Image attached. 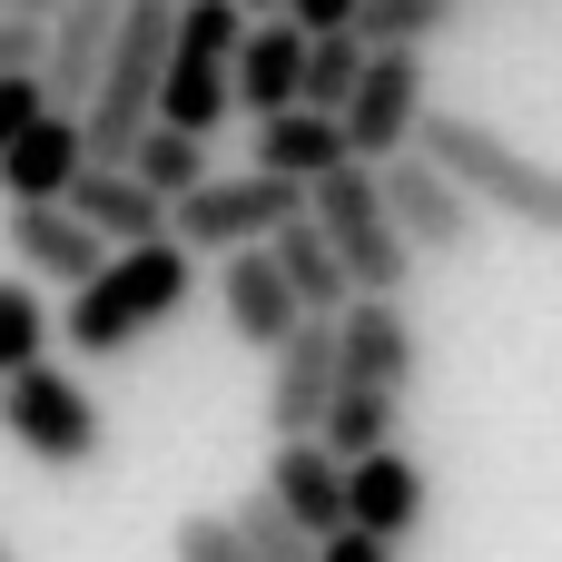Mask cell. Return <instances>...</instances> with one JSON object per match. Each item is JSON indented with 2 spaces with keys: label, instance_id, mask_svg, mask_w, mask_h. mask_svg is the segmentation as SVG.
Here are the masks:
<instances>
[{
  "label": "cell",
  "instance_id": "obj_1",
  "mask_svg": "<svg viewBox=\"0 0 562 562\" xmlns=\"http://www.w3.org/2000/svg\"><path fill=\"white\" fill-rule=\"evenodd\" d=\"M188 296H198V247L138 237V247H109L99 277L69 286V316L49 336H69V356H128L138 336H158L168 316H188Z\"/></svg>",
  "mask_w": 562,
  "mask_h": 562
},
{
  "label": "cell",
  "instance_id": "obj_2",
  "mask_svg": "<svg viewBox=\"0 0 562 562\" xmlns=\"http://www.w3.org/2000/svg\"><path fill=\"white\" fill-rule=\"evenodd\" d=\"M405 148H425L474 207H494V217H514V227H533V237H562V168H543L533 148H514L504 128H484V119L425 99V119H415Z\"/></svg>",
  "mask_w": 562,
  "mask_h": 562
},
{
  "label": "cell",
  "instance_id": "obj_3",
  "mask_svg": "<svg viewBox=\"0 0 562 562\" xmlns=\"http://www.w3.org/2000/svg\"><path fill=\"white\" fill-rule=\"evenodd\" d=\"M306 217H316V237L336 247V267H346V286H356V296H405L415 247L395 237V217H385V198H375V168H366V158H336V168L306 188Z\"/></svg>",
  "mask_w": 562,
  "mask_h": 562
},
{
  "label": "cell",
  "instance_id": "obj_4",
  "mask_svg": "<svg viewBox=\"0 0 562 562\" xmlns=\"http://www.w3.org/2000/svg\"><path fill=\"white\" fill-rule=\"evenodd\" d=\"M0 435H10L30 464H49V474H89L99 445H109L99 395H89L69 366H49V356H30V366L0 375Z\"/></svg>",
  "mask_w": 562,
  "mask_h": 562
},
{
  "label": "cell",
  "instance_id": "obj_5",
  "mask_svg": "<svg viewBox=\"0 0 562 562\" xmlns=\"http://www.w3.org/2000/svg\"><path fill=\"white\" fill-rule=\"evenodd\" d=\"M306 207V188L296 178H277V168H237V178H198V188H178L168 198V237L178 247H198V257H227V247H257V237H277L286 217Z\"/></svg>",
  "mask_w": 562,
  "mask_h": 562
},
{
  "label": "cell",
  "instance_id": "obj_6",
  "mask_svg": "<svg viewBox=\"0 0 562 562\" xmlns=\"http://www.w3.org/2000/svg\"><path fill=\"white\" fill-rule=\"evenodd\" d=\"M375 198H385V217H395V237H405L415 257H464L474 227H484V207H474V198H464L425 148L375 158Z\"/></svg>",
  "mask_w": 562,
  "mask_h": 562
},
{
  "label": "cell",
  "instance_id": "obj_7",
  "mask_svg": "<svg viewBox=\"0 0 562 562\" xmlns=\"http://www.w3.org/2000/svg\"><path fill=\"white\" fill-rule=\"evenodd\" d=\"M415 366H425V346H415V316H405V296H346L336 306V395H415Z\"/></svg>",
  "mask_w": 562,
  "mask_h": 562
},
{
  "label": "cell",
  "instance_id": "obj_8",
  "mask_svg": "<svg viewBox=\"0 0 562 562\" xmlns=\"http://www.w3.org/2000/svg\"><path fill=\"white\" fill-rule=\"evenodd\" d=\"M425 119V49H366L356 89L336 99V128H346V158H395Z\"/></svg>",
  "mask_w": 562,
  "mask_h": 562
},
{
  "label": "cell",
  "instance_id": "obj_9",
  "mask_svg": "<svg viewBox=\"0 0 562 562\" xmlns=\"http://www.w3.org/2000/svg\"><path fill=\"white\" fill-rule=\"evenodd\" d=\"M59 207H69L79 227H99V247L168 237V198H158V188H138L119 158H79V168H69V188H59Z\"/></svg>",
  "mask_w": 562,
  "mask_h": 562
},
{
  "label": "cell",
  "instance_id": "obj_10",
  "mask_svg": "<svg viewBox=\"0 0 562 562\" xmlns=\"http://www.w3.org/2000/svg\"><path fill=\"white\" fill-rule=\"evenodd\" d=\"M267 356H277L267 425H277V435H316V415H326V395H336V316H296Z\"/></svg>",
  "mask_w": 562,
  "mask_h": 562
},
{
  "label": "cell",
  "instance_id": "obj_11",
  "mask_svg": "<svg viewBox=\"0 0 562 562\" xmlns=\"http://www.w3.org/2000/svg\"><path fill=\"white\" fill-rule=\"evenodd\" d=\"M425 504H435V494H425V464H415L405 445H375V454H356V464H346V524H366L375 543H395V553H405V543H415V524H425Z\"/></svg>",
  "mask_w": 562,
  "mask_h": 562
},
{
  "label": "cell",
  "instance_id": "obj_12",
  "mask_svg": "<svg viewBox=\"0 0 562 562\" xmlns=\"http://www.w3.org/2000/svg\"><path fill=\"white\" fill-rule=\"evenodd\" d=\"M109 30H119V0H59V10L40 20V99H49V109L79 119L99 59H109Z\"/></svg>",
  "mask_w": 562,
  "mask_h": 562
},
{
  "label": "cell",
  "instance_id": "obj_13",
  "mask_svg": "<svg viewBox=\"0 0 562 562\" xmlns=\"http://www.w3.org/2000/svg\"><path fill=\"white\" fill-rule=\"evenodd\" d=\"M10 257H20V277H49V286H79V277H99V227H79L59 198H10Z\"/></svg>",
  "mask_w": 562,
  "mask_h": 562
},
{
  "label": "cell",
  "instance_id": "obj_14",
  "mask_svg": "<svg viewBox=\"0 0 562 562\" xmlns=\"http://www.w3.org/2000/svg\"><path fill=\"white\" fill-rule=\"evenodd\" d=\"M217 316H227V336H237V346H257V356L306 316V306H296V286L277 277L267 237H257V247H227V267H217Z\"/></svg>",
  "mask_w": 562,
  "mask_h": 562
},
{
  "label": "cell",
  "instance_id": "obj_15",
  "mask_svg": "<svg viewBox=\"0 0 562 562\" xmlns=\"http://www.w3.org/2000/svg\"><path fill=\"white\" fill-rule=\"evenodd\" d=\"M296 59H306V30H296V20H247V30H237V59H227L237 109H247V119L296 109Z\"/></svg>",
  "mask_w": 562,
  "mask_h": 562
},
{
  "label": "cell",
  "instance_id": "obj_16",
  "mask_svg": "<svg viewBox=\"0 0 562 562\" xmlns=\"http://www.w3.org/2000/svg\"><path fill=\"white\" fill-rule=\"evenodd\" d=\"M158 119H168V128H198V138H217V128L237 119L227 49H188V40H168V69H158Z\"/></svg>",
  "mask_w": 562,
  "mask_h": 562
},
{
  "label": "cell",
  "instance_id": "obj_17",
  "mask_svg": "<svg viewBox=\"0 0 562 562\" xmlns=\"http://www.w3.org/2000/svg\"><path fill=\"white\" fill-rule=\"evenodd\" d=\"M79 158H89L79 119H69V109H40V119H20V138L0 148V198H59Z\"/></svg>",
  "mask_w": 562,
  "mask_h": 562
},
{
  "label": "cell",
  "instance_id": "obj_18",
  "mask_svg": "<svg viewBox=\"0 0 562 562\" xmlns=\"http://www.w3.org/2000/svg\"><path fill=\"white\" fill-rule=\"evenodd\" d=\"M267 494L306 524V533H326V524H346V464L316 445V435H286L277 445V464H267Z\"/></svg>",
  "mask_w": 562,
  "mask_h": 562
},
{
  "label": "cell",
  "instance_id": "obj_19",
  "mask_svg": "<svg viewBox=\"0 0 562 562\" xmlns=\"http://www.w3.org/2000/svg\"><path fill=\"white\" fill-rule=\"evenodd\" d=\"M336 158H346V128H336L326 109H267V119H257V168H277V178H296V188H316Z\"/></svg>",
  "mask_w": 562,
  "mask_h": 562
},
{
  "label": "cell",
  "instance_id": "obj_20",
  "mask_svg": "<svg viewBox=\"0 0 562 562\" xmlns=\"http://www.w3.org/2000/svg\"><path fill=\"white\" fill-rule=\"evenodd\" d=\"M267 257H277V277L296 286V306H306V316H336V306L356 296V286H346V267H336V247L316 237V217H306V207L267 237Z\"/></svg>",
  "mask_w": 562,
  "mask_h": 562
},
{
  "label": "cell",
  "instance_id": "obj_21",
  "mask_svg": "<svg viewBox=\"0 0 562 562\" xmlns=\"http://www.w3.org/2000/svg\"><path fill=\"white\" fill-rule=\"evenodd\" d=\"M119 168H128L138 188L178 198V188H198V178H207V138H198V128H168V119H148V128L119 148Z\"/></svg>",
  "mask_w": 562,
  "mask_h": 562
},
{
  "label": "cell",
  "instance_id": "obj_22",
  "mask_svg": "<svg viewBox=\"0 0 562 562\" xmlns=\"http://www.w3.org/2000/svg\"><path fill=\"white\" fill-rule=\"evenodd\" d=\"M464 20V0H356V40L366 49H435Z\"/></svg>",
  "mask_w": 562,
  "mask_h": 562
},
{
  "label": "cell",
  "instance_id": "obj_23",
  "mask_svg": "<svg viewBox=\"0 0 562 562\" xmlns=\"http://www.w3.org/2000/svg\"><path fill=\"white\" fill-rule=\"evenodd\" d=\"M356 69H366V40L356 30H316L306 59H296V109H326L336 119V99L356 89Z\"/></svg>",
  "mask_w": 562,
  "mask_h": 562
},
{
  "label": "cell",
  "instance_id": "obj_24",
  "mask_svg": "<svg viewBox=\"0 0 562 562\" xmlns=\"http://www.w3.org/2000/svg\"><path fill=\"white\" fill-rule=\"evenodd\" d=\"M227 524H237V543H247L257 562H316V533H306V524H296V514H286L267 484H257V494H247Z\"/></svg>",
  "mask_w": 562,
  "mask_h": 562
},
{
  "label": "cell",
  "instance_id": "obj_25",
  "mask_svg": "<svg viewBox=\"0 0 562 562\" xmlns=\"http://www.w3.org/2000/svg\"><path fill=\"white\" fill-rule=\"evenodd\" d=\"M30 356H49V306H40L30 277H0V375L30 366Z\"/></svg>",
  "mask_w": 562,
  "mask_h": 562
},
{
  "label": "cell",
  "instance_id": "obj_26",
  "mask_svg": "<svg viewBox=\"0 0 562 562\" xmlns=\"http://www.w3.org/2000/svg\"><path fill=\"white\" fill-rule=\"evenodd\" d=\"M178 562H257V553L237 543L227 514H188V524H178Z\"/></svg>",
  "mask_w": 562,
  "mask_h": 562
},
{
  "label": "cell",
  "instance_id": "obj_27",
  "mask_svg": "<svg viewBox=\"0 0 562 562\" xmlns=\"http://www.w3.org/2000/svg\"><path fill=\"white\" fill-rule=\"evenodd\" d=\"M49 99H40V69H0V148L20 138V119H40Z\"/></svg>",
  "mask_w": 562,
  "mask_h": 562
},
{
  "label": "cell",
  "instance_id": "obj_28",
  "mask_svg": "<svg viewBox=\"0 0 562 562\" xmlns=\"http://www.w3.org/2000/svg\"><path fill=\"white\" fill-rule=\"evenodd\" d=\"M316 562H405V553H395V543H375L366 524H326V533H316Z\"/></svg>",
  "mask_w": 562,
  "mask_h": 562
},
{
  "label": "cell",
  "instance_id": "obj_29",
  "mask_svg": "<svg viewBox=\"0 0 562 562\" xmlns=\"http://www.w3.org/2000/svg\"><path fill=\"white\" fill-rule=\"evenodd\" d=\"M286 20L316 40V30H356V0H286Z\"/></svg>",
  "mask_w": 562,
  "mask_h": 562
},
{
  "label": "cell",
  "instance_id": "obj_30",
  "mask_svg": "<svg viewBox=\"0 0 562 562\" xmlns=\"http://www.w3.org/2000/svg\"><path fill=\"white\" fill-rule=\"evenodd\" d=\"M237 20H286V0H227Z\"/></svg>",
  "mask_w": 562,
  "mask_h": 562
},
{
  "label": "cell",
  "instance_id": "obj_31",
  "mask_svg": "<svg viewBox=\"0 0 562 562\" xmlns=\"http://www.w3.org/2000/svg\"><path fill=\"white\" fill-rule=\"evenodd\" d=\"M0 10H20V20H49V10H59V0H0Z\"/></svg>",
  "mask_w": 562,
  "mask_h": 562
},
{
  "label": "cell",
  "instance_id": "obj_32",
  "mask_svg": "<svg viewBox=\"0 0 562 562\" xmlns=\"http://www.w3.org/2000/svg\"><path fill=\"white\" fill-rule=\"evenodd\" d=\"M0 562H10V543H0Z\"/></svg>",
  "mask_w": 562,
  "mask_h": 562
}]
</instances>
